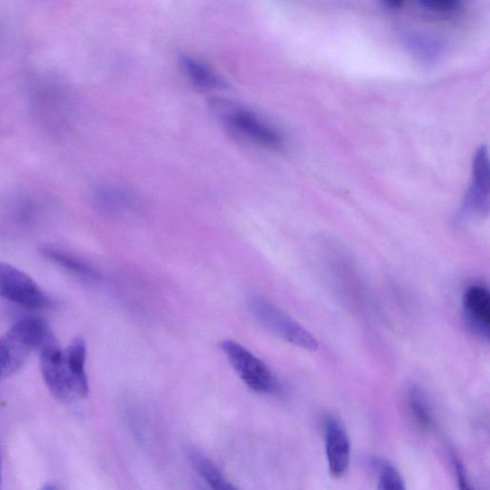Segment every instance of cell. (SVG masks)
Instances as JSON below:
<instances>
[{"mask_svg": "<svg viewBox=\"0 0 490 490\" xmlns=\"http://www.w3.org/2000/svg\"><path fill=\"white\" fill-rule=\"evenodd\" d=\"M249 308L263 328L275 336L296 347L310 352L318 351L319 343L313 334L263 297H252Z\"/></svg>", "mask_w": 490, "mask_h": 490, "instance_id": "1", "label": "cell"}, {"mask_svg": "<svg viewBox=\"0 0 490 490\" xmlns=\"http://www.w3.org/2000/svg\"><path fill=\"white\" fill-rule=\"evenodd\" d=\"M211 108L230 129L250 142L269 148L283 144L280 133L254 112L222 99L213 100Z\"/></svg>", "mask_w": 490, "mask_h": 490, "instance_id": "2", "label": "cell"}, {"mask_svg": "<svg viewBox=\"0 0 490 490\" xmlns=\"http://www.w3.org/2000/svg\"><path fill=\"white\" fill-rule=\"evenodd\" d=\"M220 349L251 390L261 394L276 391L278 384L272 370L257 356L232 340L224 341Z\"/></svg>", "mask_w": 490, "mask_h": 490, "instance_id": "3", "label": "cell"}, {"mask_svg": "<svg viewBox=\"0 0 490 490\" xmlns=\"http://www.w3.org/2000/svg\"><path fill=\"white\" fill-rule=\"evenodd\" d=\"M0 297L22 307L38 309L50 304L36 281L11 264L0 262Z\"/></svg>", "mask_w": 490, "mask_h": 490, "instance_id": "4", "label": "cell"}, {"mask_svg": "<svg viewBox=\"0 0 490 490\" xmlns=\"http://www.w3.org/2000/svg\"><path fill=\"white\" fill-rule=\"evenodd\" d=\"M41 375L52 396L59 402H71L76 398L65 364L64 350L58 346L55 336L40 350Z\"/></svg>", "mask_w": 490, "mask_h": 490, "instance_id": "5", "label": "cell"}, {"mask_svg": "<svg viewBox=\"0 0 490 490\" xmlns=\"http://www.w3.org/2000/svg\"><path fill=\"white\" fill-rule=\"evenodd\" d=\"M489 210V161L486 147L474 156L472 182L463 202L465 216H484Z\"/></svg>", "mask_w": 490, "mask_h": 490, "instance_id": "6", "label": "cell"}, {"mask_svg": "<svg viewBox=\"0 0 490 490\" xmlns=\"http://www.w3.org/2000/svg\"><path fill=\"white\" fill-rule=\"evenodd\" d=\"M325 454L333 477L340 478L347 473L351 463V441L343 423L328 415L325 420Z\"/></svg>", "mask_w": 490, "mask_h": 490, "instance_id": "7", "label": "cell"}, {"mask_svg": "<svg viewBox=\"0 0 490 490\" xmlns=\"http://www.w3.org/2000/svg\"><path fill=\"white\" fill-rule=\"evenodd\" d=\"M464 314L471 328L486 339L490 332V295L482 286L469 287L463 298Z\"/></svg>", "mask_w": 490, "mask_h": 490, "instance_id": "8", "label": "cell"}, {"mask_svg": "<svg viewBox=\"0 0 490 490\" xmlns=\"http://www.w3.org/2000/svg\"><path fill=\"white\" fill-rule=\"evenodd\" d=\"M65 364L72 391L76 396L86 397L89 393L85 373L86 344L82 336H77L64 351Z\"/></svg>", "mask_w": 490, "mask_h": 490, "instance_id": "9", "label": "cell"}, {"mask_svg": "<svg viewBox=\"0 0 490 490\" xmlns=\"http://www.w3.org/2000/svg\"><path fill=\"white\" fill-rule=\"evenodd\" d=\"M182 68L192 85L203 91H218L227 87V83L206 65L197 58L183 55L180 59Z\"/></svg>", "mask_w": 490, "mask_h": 490, "instance_id": "10", "label": "cell"}, {"mask_svg": "<svg viewBox=\"0 0 490 490\" xmlns=\"http://www.w3.org/2000/svg\"><path fill=\"white\" fill-rule=\"evenodd\" d=\"M42 254L51 262L63 267L64 270L72 274L89 280H98L100 278L99 273L91 265L76 256H72L64 250L47 246L42 248Z\"/></svg>", "mask_w": 490, "mask_h": 490, "instance_id": "11", "label": "cell"}, {"mask_svg": "<svg viewBox=\"0 0 490 490\" xmlns=\"http://www.w3.org/2000/svg\"><path fill=\"white\" fill-rule=\"evenodd\" d=\"M190 461L202 479L215 490L236 489L225 477L224 473L209 458L199 451L190 453Z\"/></svg>", "mask_w": 490, "mask_h": 490, "instance_id": "12", "label": "cell"}, {"mask_svg": "<svg viewBox=\"0 0 490 490\" xmlns=\"http://www.w3.org/2000/svg\"><path fill=\"white\" fill-rule=\"evenodd\" d=\"M95 204L103 213L114 215L129 210L132 205L130 197L121 190L102 188L95 192Z\"/></svg>", "mask_w": 490, "mask_h": 490, "instance_id": "13", "label": "cell"}, {"mask_svg": "<svg viewBox=\"0 0 490 490\" xmlns=\"http://www.w3.org/2000/svg\"><path fill=\"white\" fill-rule=\"evenodd\" d=\"M370 465L378 474L379 489L405 490L406 488L402 475L388 459L375 458Z\"/></svg>", "mask_w": 490, "mask_h": 490, "instance_id": "14", "label": "cell"}, {"mask_svg": "<svg viewBox=\"0 0 490 490\" xmlns=\"http://www.w3.org/2000/svg\"><path fill=\"white\" fill-rule=\"evenodd\" d=\"M409 408L417 423L425 429L434 426V417L432 407H430L426 396L421 389L414 388L408 396Z\"/></svg>", "mask_w": 490, "mask_h": 490, "instance_id": "15", "label": "cell"}, {"mask_svg": "<svg viewBox=\"0 0 490 490\" xmlns=\"http://www.w3.org/2000/svg\"><path fill=\"white\" fill-rule=\"evenodd\" d=\"M427 8L438 12H452L458 8L461 0H420Z\"/></svg>", "mask_w": 490, "mask_h": 490, "instance_id": "16", "label": "cell"}, {"mask_svg": "<svg viewBox=\"0 0 490 490\" xmlns=\"http://www.w3.org/2000/svg\"><path fill=\"white\" fill-rule=\"evenodd\" d=\"M453 459V466L455 468L456 477L459 485V488L461 489H469V482L467 477L466 468L461 462V459H459L456 455L452 456Z\"/></svg>", "mask_w": 490, "mask_h": 490, "instance_id": "17", "label": "cell"}, {"mask_svg": "<svg viewBox=\"0 0 490 490\" xmlns=\"http://www.w3.org/2000/svg\"><path fill=\"white\" fill-rule=\"evenodd\" d=\"M382 2L391 9L402 8L405 4V0H382Z\"/></svg>", "mask_w": 490, "mask_h": 490, "instance_id": "18", "label": "cell"}, {"mask_svg": "<svg viewBox=\"0 0 490 490\" xmlns=\"http://www.w3.org/2000/svg\"><path fill=\"white\" fill-rule=\"evenodd\" d=\"M3 478V475H2V456H0V485H2V479Z\"/></svg>", "mask_w": 490, "mask_h": 490, "instance_id": "19", "label": "cell"}]
</instances>
